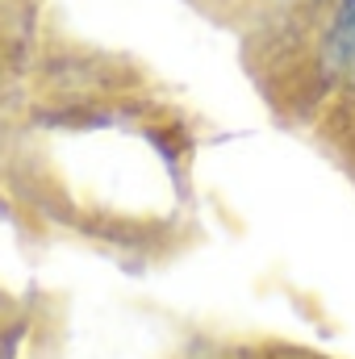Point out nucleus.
<instances>
[{"label": "nucleus", "instance_id": "nucleus-1", "mask_svg": "<svg viewBox=\"0 0 355 359\" xmlns=\"http://www.w3.org/2000/svg\"><path fill=\"white\" fill-rule=\"evenodd\" d=\"M335 55L347 67V76H355V0H343L339 25H335Z\"/></svg>", "mask_w": 355, "mask_h": 359}]
</instances>
